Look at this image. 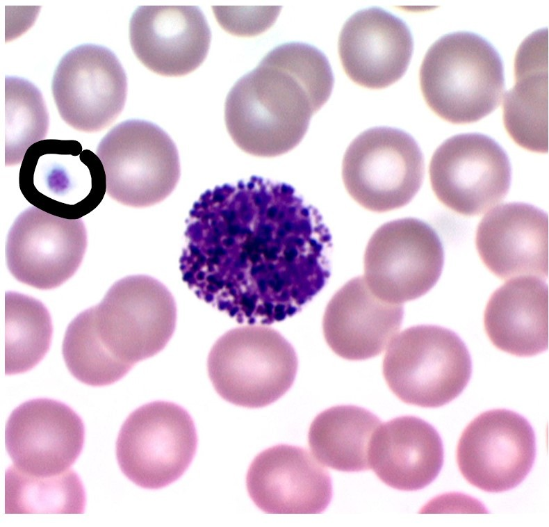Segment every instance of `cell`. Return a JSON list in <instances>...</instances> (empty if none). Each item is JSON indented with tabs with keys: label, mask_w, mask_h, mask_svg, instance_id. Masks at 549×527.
Returning a JSON list of instances; mask_svg holds the SVG:
<instances>
[{
	"label": "cell",
	"mask_w": 549,
	"mask_h": 527,
	"mask_svg": "<svg viewBox=\"0 0 549 527\" xmlns=\"http://www.w3.org/2000/svg\"><path fill=\"white\" fill-rule=\"evenodd\" d=\"M330 247L321 216L291 186L252 176L194 204L180 268L199 298L239 323L270 325L324 287Z\"/></svg>",
	"instance_id": "cell-1"
},
{
	"label": "cell",
	"mask_w": 549,
	"mask_h": 527,
	"mask_svg": "<svg viewBox=\"0 0 549 527\" xmlns=\"http://www.w3.org/2000/svg\"><path fill=\"white\" fill-rule=\"evenodd\" d=\"M333 85L331 66L319 49L302 42L278 46L229 91L224 108L227 131L235 144L252 155L286 153L302 140Z\"/></svg>",
	"instance_id": "cell-2"
},
{
	"label": "cell",
	"mask_w": 549,
	"mask_h": 527,
	"mask_svg": "<svg viewBox=\"0 0 549 527\" xmlns=\"http://www.w3.org/2000/svg\"><path fill=\"white\" fill-rule=\"evenodd\" d=\"M420 83L427 104L439 117L454 124L474 122L501 102L502 62L482 37L466 31L449 33L426 53Z\"/></svg>",
	"instance_id": "cell-3"
},
{
	"label": "cell",
	"mask_w": 549,
	"mask_h": 527,
	"mask_svg": "<svg viewBox=\"0 0 549 527\" xmlns=\"http://www.w3.org/2000/svg\"><path fill=\"white\" fill-rule=\"evenodd\" d=\"M298 360L277 330L248 325L230 330L211 348L209 378L217 393L236 405L259 408L280 398L295 380Z\"/></svg>",
	"instance_id": "cell-4"
},
{
	"label": "cell",
	"mask_w": 549,
	"mask_h": 527,
	"mask_svg": "<svg viewBox=\"0 0 549 527\" xmlns=\"http://www.w3.org/2000/svg\"><path fill=\"white\" fill-rule=\"evenodd\" d=\"M383 375L402 401L439 407L456 398L472 373L469 351L453 331L438 325L410 327L386 348Z\"/></svg>",
	"instance_id": "cell-5"
},
{
	"label": "cell",
	"mask_w": 549,
	"mask_h": 527,
	"mask_svg": "<svg viewBox=\"0 0 549 527\" xmlns=\"http://www.w3.org/2000/svg\"><path fill=\"white\" fill-rule=\"evenodd\" d=\"M101 343L132 368L161 351L176 327L177 307L167 287L144 275L117 281L101 302L88 309Z\"/></svg>",
	"instance_id": "cell-6"
},
{
	"label": "cell",
	"mask_w": 549,
	"mask_h": 527,
	"mask_svg": "<svg viewBox=\"0 0 549 527\" xmlns=\"http://www.w3.org/2000/svg\"><path fill=\"white\" fill-rule=\"evenodd\" d=\"M97 155L102 163L106 190L115 200L132 207H147L163 201L180 177L177 149L156 124L128 120L101 139Z\"/></svg>",
	"instance_id": "cell-7"
},
{
	"label": "cell",
	"mask_w": 549,
	"mask_h": 527,
	"mask_svg": "<svg viewBox=\"0 0 549 527\" xmlns=\"http://www.w3.org/2000/svg\"><path fill=\"white\" fill-rule=\"evenodd\" d=\"M425 173L423 153L404 131L388 127L368 129L347 147L342 177L350 196L374 212L402 207L419 190Z\"/></svg>",
	"instance_id": "cell-8"
},
{
	"label": "cell",
	"mask_w": 549,
	"mask_h": 527,
	"mask_svg": "<svg viewBox=\"0 0 549 527\" xmlns=\"http://www.w3.org/2000/svg\"><path fill=\"white\" fill-rule=\"evenodd\" d=\"M195 423L182 407L154 401L134 410L116 441L122 473L145 489H160L179 479L196 452Z\"/></svg>",
	"instance_id": "cell-9"
},
{
	"label": "cell",
	"mask_w": 549,
	"mask_h": 527,
	"mask_svg": "<svg viewBox=\"0 0 549 527\" xmlns=\"http://www.w3.org/2000/svg\"><path fill=\"white\" fill-rule=\"evenodd\" d=\"M19 186L33 206L75 220L101 202L106 178L97 154L74 140L47 139L31 146L22 162Z\"/></svg>",
	"instance_id": "cell-10"
},
{
	"label": "cell",
	"mask_w": 549,
	"mask_h": 527,
	"mask_svg": "<svg viewBox=\"0 0 549 527\" xmlns=\"http://www.w3.org/2000/svg\"><path fill=\"white\" fill-rule=\"evenodd\" d=\"M443 264V247L434 229L406 218L382 225L372 235L364 254L363 277L377 298L402 304L427 293Z\"/></svg>",
	"instance_id": "cell-11"
},
{
	"label": "cell",
	"mask_w": 549,
	"mask_h": 527,
	"mask_svg": "<svg viewBox=\"0 0 549 527\" xmlns=\"http://www.w3.org/2000/svg\"><path fill=\"white\" fill-rule=\"evenodd\" d=\"M429 177L443 204L459 213L477 216L505 197L511 168L507 153L495 140L467 133L449 138L436 149Z\"/></svg>",
	"instance_id": "cell-12"
},
{
	"label": "cell",
	"mask_w": 549,
	"mask_h": 527,
	"mask_svg": "<svg viewBox=\"0 0 549 527\" xmlns=\"http://www.w3.org/2000/svg\"><path fill=\"white\" fill-rule=\"evenodd\" d=\"M51 90L58 113L68 125L95 132L110 125L122 111L127 79L112 51L84 44L61 58Z\"/></svg>",
	"instance_id": "cell-13"
},
{
	"label": "cell",
	"mask_w": 549,
	"mask_h": 527,
	"mask_svg": "<svg viewBox=\"0 0 549 527\" xmlns=\"http://www.w3.org/2000/svg\"><path fill=\"white\" fill-rule=\"evenodd\" d=\"M536 441L527 420L513 411L496 409L473 419L464 430L457 460L465 479L489 492L518 485L530 471Z\"/></svg>",
	"instance_id": "cell-14"
},
{
	"label": "cell",
	"mask_w": 549,
	"mask_h": 527,
	"mask_svg": "<svg viewBox=\"0 0 549 527\" xmlns=\"http://www.w3.org/2000/svg\"><path fill=\"white\" fill-rule=\"evenodd\" d=\"M86 247L87 232L81 219L63 218L29 207L9 230L7 266L24 284L43 290L54 289L76 273Z\"/></svg>",
	"instance_id": "cell-15"
},
{
	"label": "cell",
	"mask_w": 549,
	"mask_h": 527,
	"mask_svg": "<svg viewBox=\"0 0 549 527\" xmlns=\"http://www.w3.org/2000/svg\"><path fill=\"white\" fill-rule=\"evenodd\" d=\"M85 428L69 406L36 398L18 406L5 429V445L18 470L35 476H51L70 469L80 455Z\"/></svg>",
	"instance_id": "cell-16"
},
{
	"label": "cell",
	"mask_w": 549,
	"mask_h": 527,
	"mask_svg": "<svg viewBox=\"0 0 549 527\" xmlns=\"http://www.w3.org/2000/svg\"><path fill=\"white\" fill-rule=\"evenodd\" d=\"M246 485L255 505L269 514H318L332 498L329 472L306 450L287 444L259 453Z\"/></svg>",
	"instance_id": "cell-17"
},
{
	"label": "cell",
	"mask_w": 549,
	"mask_h": 527,
	"mask_svg": "<svg viewBox=\"0 0 549 527\" xmlns=\"http://www.w3.org/2000/svg\"><path fill=\"white\" fill-rule=\"evenodd\" d=\"M211 33L202 10L195 6H141L129 24L131 48L152 72L186 75L204 60Z\"/></svg>",
	"instance_id": "cell-18"
},
{
	"label": "cell",
	"mask_w": 549,
	"mask_h": 527,
	"mask_svg": "<svg viewBox=\"0 0 549 527\" xmlns=\"http://www.w3.org/2000/svg\"><path fill=\"white\" fill-rule=\"evenodd\" d=\"M477 252L497 277H548V216L527 203L500 204L480 222Z\"/></svg>",
	"instance_id": "cell-19"
},
{
	"label": "cell",
	"mask_w": 549,
	"mask_h": 527,
	"mask_svg": "<svg viewBox=\"0 0 549 527\" xmlns=\"http://www.w3.org/2000/svg\"><path fill=\"white\" fill-rule=\"evenodd\" d=\"M407 24L379 8L354 13L340 34L338 52L346 74L356 83L379 89L405 73L413 53Z\"/></svg>",
	"instance_id": "cell-20"
},
{
	"label": "cell",
	"mask_w": 549,
	"mask_h": 527,
	"mask_svg": "<svg viewBox=\"0 0 549 527\" xmlns=\"http://www.w3.org/2000/svg\"><path fill=\"white\" fill-rule=\"evenodd\" d=\"M402 304L387 302L368 288L364 277L349 280L331 298L325 311L323 333L329 348L348 360L381 354L402 323Z\"/></svg>",
	"instance_id": "cell-21"
},
{
	"label": "cell",
	"mask_w": 549,
	"mask_h": 527,
	"mask_svg": "<svg viewBox=\"0 0 549 527\" xmlns=\"http://www.w3.org/2000/svg\"><path fill=\"white\" fill-rule=\"evenodd\" d=\"M443 446L436 430L413 416L381 424L369 449L370 468L386 485L416 491L429 485L443 464Z\"/></svg>",
	"instance_id": "cell-22"
},
{
	"label": "cell",
	"mask_w": 549,
	"mask_h": 527,
	"mask_svg": "<svg viewBox=\"0 0 549 527\" xmlns=\"http://www.w3.org/2000/svg\"><path fill=\"white\" fill-rule=\"evenodd\" d=\"M487 335L498 349L531 357L548 348V286L541 278L521 276L491 296L484 311Z\"/></svg>",
	"instance_id": "cell-23"
},
{
	"label": "cell",
	"mask_w": 549,
	"mask_h": 527,
	"mask_svg": "<svg viewBox=\"0 0 549 527\" xmlns=\"http://www.w3.org/2000/svg\"><path fill=\"white\" fill-rule=\"evenodd\" d=\"M516 84L505 93L506 130L520 146L548 152V36L547 30L529 35L515 58Z\"/></svg>",
	"instance_id": "cell-24"
},
{
	"label": "cell",
	"mask_w": 549,
	"mask_h": 527,
	"mask_svg": "<svg viewBox=\"0 0 549 527\" xmlns=\"http://www.w3.org/2000/svg\"><path fill=\"white\" fill-rule=\"evenodd\" d=\"M381 421L355 405H338L320 413L311 424L309 445L316 459L334 469L368 470L369 449Z\"/></svg>",
	"instance_id": "cell-25"
},
{
	"label": "cell",
	"mask_w": 549,
	"mask_h": 527,
	"mask_svg": "<svg viewBox=\"0 0 549 527\" xmlns=\"http://www.w3.org/2000/svg\"><path fill=\"white\" fill-rule=\"evenodd\" d=\"M6 375L26 372L49 349L53 327L51 316L38 300L15 291L4 298Z\"/></svg>",
	"instance_id": "cell-26"
},
{
	"label": "cell",
	"mask_w": 549,
	"mask_h": 527,
	"mask_svg": "<svg viewBox=\"0 0 549 527\" xmlns=\"http://www.w3.org/2000/svg\"><path fill=\"white\" fill-rule=\"evenodd\" d=\"M5 513H83L84 488L70 469L51 476H35L11 465L5 473Z\"/></svg>",
	"instance_id": "cell-27"
},
{
	"label": "cell",
	"mask_w": 549,
	"mask_h": 527,
	"mask_svg": "<svg viewBox=\"0 0 549 527\" xmlns=\"http://www.w3.org/2000/svg\"><path fill=\"white\" fill-rule=\"evenodd\" d=\"M49 113L38 88L26 79L6 76L4 82L5 165L22 162L28 148L47 133Z\"/></svg>",
	"instance_id": "cell-28"
},
{
	"label": "cell",
	"mask_w": 549,
	"mask_h": 527,
	"mask_svg": "<svg viewBox=\"0 0 549 527\" xmlns=\"http://www.w3.org/2000/svg\"><path fill=\"white\" fill-rule=\"evenodd\" d=\"M62 351L71 374L88 385L111 384L131 369L115 359L101 343L87 309L78 314L69 324Z\"/></svg>",
	"instance_id": "cell-29"
}]
</instances>
